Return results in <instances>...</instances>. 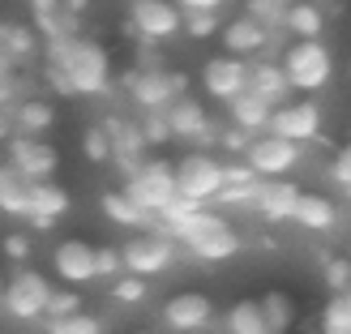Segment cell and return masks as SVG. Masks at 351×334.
Wrapping results in <instances>:
<instances>
[{"mask_svg":"<svg viewBox=\"0 0 351 334\" xmlns=\"http://www.w3.org/2000/svg\"><path fill=\"white\" fill-rule=\"evenodd\" d=\"M159 232H167L176 240V249H189L202 261H227V257L240 253V232L223 215H215V210H206V206L184 215V219H176V223H167V227H159Z\"/></svg>","mask_w":351,"mask_h":334,"instance_id":"1","label":"cell"},{"mask_svg":"<svg viewBox=\"0 0 351 334\" xmlns=\"http://www.w3.org/2000/svg\"><path fill=\"white\" fill-rule=\"evenodd\" d=\"M47 64H56L60 69V77L69 86V95H108L112 91V60H108V51H103V43L95 39H69L64 51L56 60H47Z\"/></svg>","mask_w":351,"mask_h":334,"instance_id":"2","label":"cell"},{"mask_svg":"<svg viewBox=\"0 0 351 334\" xmlns=\"http://www.w3.org/2000/svg\"><path fill=\"white\" fill-rule=\"evenodd\" d=\"M278 69H283V77L291 91L300 95H317L322 86L335 77V56H330V47L322 39H295L283 60H278Z\"/></svg>","mask_w":351,"mask_h":334,"instance_id":"3","label":"cell"},{"mask_svg":"<svg viewBox=\"0 0 351 334\" xmlns=\"http://www.w3.org/2000/svg\"><path fill=\"white\" fill-rule=\"evenodd\" d=\"M125 193L146 210L150 219H159L163 210L176 202V176H171V163L167 159H142L137 171L125 176Z\"/></svg>","mask_w":351,"mask_h":334,"instance_id":"4","label":"cell"},{"mask_svg":"<svg viewBox=\"0 0 351 334\" xmlns=\"http://www.w3.org/2000/svg\"><path fill=\"white\" fill-rule=\"evenodd\" d=\"M171 176H176V198H189L197 206H210L223 189V163L206 150L180 154V163H171Z\"/></svg>","mask_w":351,"mask_h":334,"instance_id":"5","label":"cell"},{"mask_svg":"<svg viewBox=\"0 0 351 334\" xmlns=\"http://www.w3.org/2000/svg\"><path fill=\"white\" fill-rule=\"evenodd\" d=\"M47 296H51V278H47L43 270L17 266V270L9 274L5 291H0V309H5L13 322H39Z\"/></svg>","mask_w":351,"mask_h":334,"instance_id":"6","label":"cell"},{"mask_svg":"<svg viewBox=\"0 0 351 334\" xmlns=\"http://www.w3.org/2000/svg\"><path fill=\"white\" fill-rule=\"evenodd\" d=\"M304 163V146L283 142L274 133H257L249 146H244V167H249L257 180H287V176Z\"/></svg>","mask_w":351,"mask_h":334,"instance_id":"7","label":"cell"},{"mask_svg":"<svg viewBox=\"0 0 351 334\" xmlns=\"http://www.w3.org/2000/svg\"><path fill=\"white\" fill-rule=\"evenodd\" d=\"M120 266H125V274H137V278L163 274V270L176 266V240L150 223L142 236H133L125 249H120Z\"/></svg>","mask_w":351,"mask_h":334,"instance_id":"8","label":"cell"},{"mask_svg":"<svg viewBox=\"0 0 351 334\" xmlns=\"http://www.w3.org/2000/svg\"><path fill=\"white\" fill-rule=\"evenodd\" d=\"M322 129H326V112L317 108V99H287L266 120V133L283 137V142H295V146L317 142Z\"/></svg>","mask_w":351,"mask_h":334,"instance_id":"9","label":"cell"},{"mask_svg":"<svg viewBox=\"0 0 351 334\" xmlns=\"http://www.w3.org/2000/svg\"><path fill=\"white\" fill-rule=\"evenodd\" d=\"M125 86H129V95H133V103L142 112H163L176 95L189 91V77L184 73H167L159 64H142L137 73L125 77Z\"/></svg>","mask_w":351,"mask_h":334,"instance_id":"10","label":"cell"},{"mask_svg":"<svg viewBox=\"0 0 351 334\" xmlns=\"http://www.w3.org/2000/svg\"><path fill=\"white\" fill-rule=\"evenodd\" d=\"M163 120H167V129H171V142L180 137V142L210 146L219 137V125H210V112L202 108L197 99H189V95H176L163 108Z\"/></svg>","mask_w":351,"mask_h":334,"instance_id":"11","label":"cell"},{"mask_svg":"<svg viewBox=\"0 0 351 334\" xmlns=\"http://www.w3.org/2000/svg\"><path fill=\"white\" fill-rule=\"evenodd\" d=\"M129 30L142 43H163L180 34V9L171 0H133L129 5Z\"/></svg>","mask_w":351,"mask_h":334,"instance_id":"12","label":"cell"},{"mask_svg":"<svg viewBox=\"0 0 351 334\" xmlns=\"http://www.w3.org/2000/svg\"><path fill=\"white\" fill-rule=\"evenodd\" d=\"M9 167L17 176H26L30 184H39V180H51L60 167V154L56 146H47L43 137H22V133H13L9 137Z\"/></svg>","mask_w":351,"mask_h":334,"instance_id":"13","label":"cell"},{"mask_svg":"<svg viewBox=\"0 0 351 334\" xmlns=\"http://www.w3.org/2000/svg\"><path fill=\"white\" fill-rule=\"evenodd\" d=\"M163 326L171 334H202L215 326V300L206 291H176L163 305Z\"/></svg>","mask_w":351,"mask_h":334,"instance_id":"14","label":"cell"},{"mask_svg":"<svg viewBox=\"0 0 351 334\" xmlns=\"http://www.w3.org/2000/svg\"><path fill=\"white\" fill-rule=\"evenodd\" d=\"M202 86H206V95L219 99V103L240 99L244 91H249V60H240V56H210L202 64Z\"/></svg>","mask_w":351,"mask_h":334,"instance_id":"15","label":"cell"},{"mask_svg":"<svg viewBox=\"0 0 351 334\" xmlns=\"http://www.w3.org/2000/svg\"><path fill=\"white\" fill-rule=\"evenodd\" d=\"M51 270L64 287H86L95 283V244L86 240H60L51 253Z\"/></svg>","mask_w":351,"mask_h":334,"instance_id":"16","label":"cell"},{"mask_svg":"<svg viewBox=\"0 0 351 334\" xmlns=\"http://www.w3.org/2000/svg\"><path fill=\"white\" fill-rule=\"evenodd\" d=\"M219 34H223V56H240V60H244V56H257V51H266V43H270V26L253 22L249 13L232 17V22H223Z\"/></svg>","mask_w":351,"mask_h":334,"instance_id":"17","label":"cell"},{"mask_svg":"<svg viewBox=\"0 0 351 334\" xmlns=\"http://www.w3.org/2000/svg\"><path fill=\"white\" fill-rule=\"evenodd\" d=\"M295 198H300V189H295L291 180H261L257 184V198H253V210L266 223H291Z\"/></svg>","mask_w":351,"mask_h":334,"instance_id":"18","label":"cell"},{"mask_svg":"<svg viewBox=\"0 0 351 334\" xmlns=\"http://www.w3.org/2000/svg\"><path fill=\"white\" fill-rule=\"evenodd\" d=\"M73 206V198H69V189L56 184V180H39V184H30V223L34 227H51L64 210Z\"/></svg>","mask_w":351,"mask_h":334,"instance_id":"19","label":"cell"},{"mask_svg":"<svg viewBox=\"0 0 351 334\" xmlns=\"http://www.w3.org/2000/svg\"><path fill=\"white\" fill-rule=\"evenodd\" d=\"M291 223L304 227V232H330V227L339 223V210H335V202H330L326 193H304L300 189L295 210H291Z\"/></svg>","mask_w":351,"mask_h":334,"instance_id":"20","label":"cell"},{"mask_svg":"<svg viewBox=\"0 0 351 334\" xmlns=\"http://www.w3.org/2000/svg\"><path fill=\"white\" fill-rule=\"evenodd\" d=\"M249 95L266 99L270 108L287 103L291 86H287V77H283V69H278V60H253V64H249Z\"/></svg>","mask_w":351,"mask_h":334,"instance_id":"21","label":"cell"},{"mask_svg":"<svg viewBox=\"0 0 351 334\" xmlns=\"http://www.w3.org/2000/svg\"><path fill=\"white\" fill-rule=\"evenodd\" d=\"M51 125H56V108H51L47 99H17V108H13V133H22V137H43Z\"/></svg>","mask_w":351,"mask_h":334,"instance_id":"22","label":"cell"},{"mask_svg":"<svg viewBox=\"0 0 351 334\" xmlns=\"http://www.w3.org/2000/svg\"><path fill=\"white\" fill-rule=\"evenodd\" d=\"M103 133H108V142H112V163L116 159H142L146 154L142 129H137L133 120H125V116H108L103 120Z\"/></svg>","mask_w":351,"mask_h":334,"instance_id":"23","label":"cell"},{"mask_svg":"<svg viewBox=\"0 0 351 334\" xmlns=\"http://www.w3.org/2000/svg\"><path fill=\"white\" fill-rule=\"evenodd\" d=\"M0 215H9V219L30 215V180L17 176L9 163H0Z\"/></svg>","mask_w":351,"mask_h":334,"instance_id":"24","label":"cell"},{"mask_svg":"<svg viewBox=\"0 0 351 334\" xmlns=\"http://www.w3.org/2000/svg\"><path fill=\"white\" fill-rule=\"evenodd\" d=\"M99 210H103V215H108L116 227H150V223H154L125 189H108V193L99 198Z\"/></svg>","mask_w":351,"mask_h":334,"instance_id":"25","label":"cell"},{"mask_svg":"<svg viewBox=\"0 0 351 334\" xmlns=\"http://www.w3.org/2000/svg\"><path fill=\"white\" fill-rule=\"evenodd\" d=\"M227 112H232V125H236V129H244L249 137H257V133H266V120H270L274 108H270L266 99H257V95L244 91L240 99L227 103Z\"/></svg>","mask_w":351,"mask_h":334,"instance_id":"26","label":"cell"},{"mask_svg":"<svg viewBox=\"0 0 351 334\" xmlns=\"http://www.w3.org/2000/svg\"><path fill=\"white\" fill-rule=\"evenodd\" d=\"M283 30H291L295 39H322L326 13H322L317 5H308V0H300V5H287V9H283Z\"/></svg>","mask_w":351,"mask_h":334,"instance_id":"27","label":"cell"},{"mask_svg":"<svg viewBox=\"0 0 351 334\" xmlns=\"http://www.w3.org/2000/svg\"><path fill=\"white\" fill-rule=\"evenodd\" d=\"M223 334H266V318H261V305L257 300H236L223 318Z\"/></svg>","mask_w":351,"mask_h":334,"instance_id":"28","label":"cell"},{"mask_svg":"<svg viewBox=\"0 0 351 334\" xmlns=\"http://www.w3.org/2000/svg\"><path fill=\"white\" fill-rule=\"evenodd\" d=\"M261 318H266V330L270 334H287L291 330V322H295V300L287 291H266L261 296Z\"/></svg>","mask_w":351,"mask_h":334,"instance_id":"29","label":"cell"},{"mask_svg":"<svg viewBox=\"0 0 351 334\" xmlns=\"http://www.w3.org/2000/svg\"><path fill=\"white\" fill-rule=\"evenodd\" d=\"M0 43H5V51L13 56V64H22V60H34V51H39V34H34L30 26L0 22Z\"/></svg>","mask_w":351,"mask_h":334,"instance_id":"30","label":"cell"},{"mask_svg":"<svg viewBox=\"0 0 351 334\" xmlns=\"http://www.w3.org/2000/svg\"><path fill=\"white\" fill-rule=\"evenodd\" d=\"M73 313H82L77 287H51L47 305H43V322H60V318H73Z\"/></svg>","mask_w":351,"mask_h":334,"instance_id":"31","label":"cell"},{"mask_svg":"<svg viewBox=\"0 0 351 334\" xmlns=\"http://www.w3.org/2000/svg\"><path fill=\"white\" fill-rule=\"evenodd\" d=\"M322 334H351V305L347 296H330L326 309H322Z\"/></svg>","mask_w":351,"mask_h":334,"instance_id":"32","label":"cell"},{"mask_svg":"<svg viewBox=\"0 0 351 334\" xmlns=\"http://www.w3.org/2000/svg\"><path fill=\"white\" fill-rule=\"evenodd\" d=\"M150 296V278H137V274H116L112 278V300L116 305H142Z\"/></svg>","mask_w":351,"mask_h":334,"instance_id":"33","label":"cell"},{"mask_svg":"<svg viewBox=\"0 0 351 334\" xmlns=\"http://www.w3.org/2000/svg\"><path fill=\"white\" fill-rule=\"evenodd\" d=\"M219 13H206V9H193V13H180V30L189 34V39H215L219 30Z\"/></svg>","mask_w":351,"mask_h":334,"instance_id":"34","label":"cell"},{"mask_svg":"<svg viewBox=\"0 0 351 334\" xmlns=\"http://www.w3.org/2000/svg\"><path fill=\"white\" fill-rule=\"evenodd\" d=\"M47 334H103V322L90 318V313H73V318H60V322H47Z\"/></svg>","mask_w":351,"mask_h":334,"instance_id":"35","label":"cell"},{"mask_svg":"<svg viewBox=\"0 0 351 334\" xmlns=\"http://www.w3.org/2000/svg\"><path fill=\"white\" fill-rule=\"evenodd\" d=\"M322 278H326L330 296L347 291V287H351V261H347V257H326V270H322Z\"/></svg>","mask_w":351,"mask_h":334,"instance_id":"36","label":"cell"},{"mask_svg":"<svg viewBox=\"0 0 351 334\" xmlns=\"http://www.w3.org/2000/svg\"><path fill=\"white\" fill-rule=\"evenodd\" d=\"M82 150H86V159H90V163H112V142H108V133H103V125L86 129Z\"/></svg>","mask_w":351,"mask_h":334,"instance_id":"37","label":"cell"},{"mask_svg":"<svg viewBox=\"0 0 351 334\" xmlns=\"http://www.w3.org/2000/svg\"><path fill=\"white\" fill-rule=\"evenodd\" d=\"M137 129H142V142H146V146H167V142H171V129H167L163 112H146V120H142Z\"/></svg>","mask_w":351,"mask_h":334,"instance_id":"38","label":"cell"},{"mask_svg":"<svg viewBox=\"0 0 351 334\" xmlns=\"http://www.w3.org/2000/svg\"><path fill=\"white\" fill-rule=\"evenodd\" d=\"M283 0H249V17H253V22H261V26H283Z\"/></svg>","mask_w":351,"mask_h":334,"instance_id":"39","label":"cell"},{"mask_svg":"<svg viewBox=\"0 0 351 334\" xmlns=\"http://www.w3.org/2000/svg\"><path fill=\"white\" fill-rule=\"evenodd\" d=\"M116 274H125V266H120V249H112V244L95 249V278H116Z\"/></svg>","mask_w":351,"mask_h":334,"instance_id":"40","label":"cell"},{"mask_svg":"<svg viewBox=\"0 0 351 334\" xmlns=\"http://www.w3.org/2000/svg\"><path fill=\"white\" fill-rule=\"evenodd\" d=\"M330 180L335 184H351V142H343L339 150H335V159H330Z\"/></svg>","mask_w":351,"mask_h":334,"instance_id":"41","label":"cell"},{"mask_svg":"<svg viewBox=\"0 0 351 334\" xmlns=\"http://www.w3.org/2000/svg\"><path fill=\"white\" fill-rule=\"evenodd\" d=\"M0 249H5L9 261H17V266H22V261L30 257V236H26V232H9L5 240H0Z\"/></svg>","mask_w":351,"mask_h":334,"instance_id":"42","label":"cell"},{"mask_svg":"<svg viewBox=\"0 0 351 334\" xmlns=\"http://www.w3.org/2000/svg\"><path fill=\"white\" fill-rule=\"evenodd\" d=\"M215 142H223L227 150H244V146L253 142V137L244 133V129H236V125H232V129H219V137H215Z\"/></svg>","mask_w":351,"mask_h":334,"instance_id":"43","label":"cell"},{"mask_svg":"<svg viewBox=\"0 0 351 334\" xmlns=\"http://www.w3.org/2000/svg\"><path fill=\"white\" fill-rule=\"evenodd\" d=\"M171 5H176V9H180V13H193V9H206V13H219V9L227 5V0H171Z\"/></svg>","mask_w":351,"mask_h":334,"instance_id":"44","label":"cell"},{"mask_svg":"<svg viewBox=\"0 0 351 334\" xmlns=\"http://www.w3.org/2000/svg\"><path fill=\"white\" fill-rule=\"evenodd\" d=\"M30 9H34V17H56L60 0H30Z\"/></svg>","mask_w":351,"mask_h":334,"instance_id":"45","label":"cell"},{"mask_svg":"<svg viewBox=\"0 0 351 334\" xmlns=\"http://www.w3.org/2000/svg\"><path fill=\"white\" fill-rule=\"evenodd\" d=\"M13 137V116H9V108H0V142H9Z\"/></svg>","mask_w":351,"mask_h":334,"instance_id":"46","label":"cell"},{"mask_svg":"<svg viewBox=\"0 0 351 334\" xmlns=\"http://www.w3.org/2000/svg\"><path fill=\"white\" fill-rule=\"evenodd\" d=\"M86 5H90V0H60V13L73 17V13H86Z\"/></svg>","mask_w":351,"mask_h":334,"instance_id":"47","label":"cell"},{"mask_svg":"<svg viewBox=\"0 0 351 334\" xmlns=\"http://www.w3.org/2000/svg\"><path fill=\"white\" fill-rule=\"evenodd\" d=\"M0 291H5V274H0Z\"/></svg>","mask_w":351,"mask_h":334,"instance_id":"48","label":"cell"},{"mask_svg":"<svg viewBox=\"0 0 351 334\" xmlns=\"http://www.w3.org/2000/svg\"><path fill=\"white\" fill-rule=\"evenodd\" d=\"M133 334H150V330H133Z\"/></svg>","mask_w":351,"mask_h":334,"instance_id":"49","label":"cell"},{"mask_svg":"<svg viewBox=\"0 0 351 334\" xmlns=\"http://www.w3.org/2000/svg\"><path fill=\"white\" fill-rule=\"evenodd\" d=\"M347 77H351V60H347Z\"/></svg>","mask_w":351,"mask_h":334,"instance_id":"50","label":"cell"},{"mask_svg":"<svg viewBox=\"0 0 351 334\" xmlns=\"http://www.w3.org/2000/svg\"><path fill=\"white\" fill-rule=\"evenodd\" d=\"M347 198H351V184H347Z\"/></svg>","mask_w":351,"mask_h":334,"instance_id":"51","label":"cell"},{"mask_svg":"<svg viewBox=\"0 0 351 334\" xmlns=\"http://www.w3.org/2000/svg\"><path fill=\"white\" fill-rule=\"evenodd\" d=\"M347 261H351V257H347Z\"/></svg>","mask_w":351,"mask_h":334,"instance_id":"52","label":"cell"},{"mask_svg":"<svg viewBox=\"0 0 351 334\" xmlns=\"http://www.w3.org/2000/svg\"><path fill=\"white\" fill-rule=\"evenodd\" d=\"M266 334H270V330H266Z\"/></svg>","mask_w":351,"mask_h":334,"instance_id":"53","label":"cell"}]
</instances>
